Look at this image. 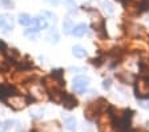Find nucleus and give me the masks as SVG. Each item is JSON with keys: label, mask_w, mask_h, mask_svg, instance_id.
I'll use <instances>...</instances> for the list:
<instances>
[{"label": "nucleus", "mask_w": 149, "mask_h": 132, "mask_svg": "<svg viewBox=\"0 0 149 132\" xmlns=\"http://www.w3.org/2000/svg\"><path fill=\"white\" fill-rule=\"evenodd\" d=\"M104 10L108 13H113V6H112L111 3H108V1H105V3H104Z\"/></svg>", "instance_id": "14"}, {"label": "nucleus", "mask_w": 149, "mask_h": 132, "mask_svg": "<svg viewBox=\"0 0 149 132\" xmlns=\"http://www.w3.org/2000/svg\"><path fill=\"white\" fill-rule=\"evenodd\" d=\"M134 92H136V98H139V99H149V79L140 78L139 80L136 82Z\"/></svg>", "instance_id": "2"}, {"label": "nucleus", "mask_w": 149, "mask_h": 132, "mask_svg": "<svg viewBox=\"0 0 149 132\" xmlns=\"http://www.w3.org/2000/svg\"><path fill=\"white\" fill-rule=\"evenodd\" d=\"M89 84V79L84 78V76H77L73 79V88L79 92H83Z\"/></svg>", "instance_id": "5"}, {"label": "nucleus", "mask_w": 149, "mask_h": 132, "mask_svg": "<svg viewBox=\"0 0 149 132\" xmlns=\"http://www.w3.org/2000/svg\"><path fill=\"white\" fill-rule=\"evenodd\" d=\"M64 124H65V128L68 129V131H74V129H76V120H74V117H72V116L65 117Z\"/></svg>", "instance_id": "10"}, {"label": "nucleus", "mask_w": 149, "mask_h": 132, "mask_svg": "<svg viewBox=\"0 0 149 132\" xmlns=\"http://www.w3.org/2000/svg\"><path fill=\"white\" fill-rule=\"evenodd\" d=\"M71 32H72V35H74V36L80 38V36H83V35L87 32V24H85V23H81V24L74 25L73 29H72Z\"/></svg>", "instance_id": "7"}, {"label": "nucleus", "mask_w": 149, "mask_h": 132, "mask_svg": "<svg viewBox=\"0 0 149 132\" xmlns=\"http://www.w3.org/2000/svg\"><path fill=\"white\" fill-rule=\"evenodd\" d=\"M63 28H64V32L69 34L71 29H73V22H72V19H65L64 23H63Z\"/></svg>", "instance_id": "12"}, {"label": "nucleus", "mask_w": 149, "mask_h": 132, "mask_svg": "<svg viewBox=\"0 0 149 132\" xmlns=\"http://www.w3.org/2000/svg\"><path fill=\"white\" fill-rule=\"evenodd\" d=\"M0 28L3 29V32H9L13 28V20L9 15H0Z\"/></svg>", "instance_id": "4"}, {"label": "nucleus", "mask_w": 149, "mask_h": 132, "mask_svg": "<svg viewBox=\"0 0 149 132\" xmlns=\"http://www.w3.org/2000/svg\"><path fill=\"white\" fill-rule=\"evenodd\" d=\"M92 64H95V66L100 67V66L102 64V61H101V59H93V60H92Z\"/></svg>", "instance_id": "17"}, {"label": "nucleus", "mask_w": 149, "mask_h": 132, "mask_svg": "<svg viewBox=\"0 0 149 132\" xmlns=\"http://www.w3.org/2000/svg\"><path fill=\"white\" fill-rule=\"evenodd\" d=\"M140 107L145 108V110H149V103H146V101H140Z\"/></svg>", "instance_id": "18"}, {"label": "nucleus", "mask_w": 149, "mask_h": 132, "mask_svg": "<svg viewBox=\"0 0 149 132\" xmlns=\"http://www.w3.org/2000/svg\"><path fill=\"white\" fill-rule=\"evenodd\" d=\"M61 103H63V105H64L67 110H72V108H74L76 105H77V100H76V98L72 96V95H69V94L63 95Z\"/></svg>", "instance_id": "6"}, {"label": "nucleus", "mask_w": 149, "mask_h": 132, "mask_svg": "<svg viewBox=\"0 0 149 132\" xmlns=\"http://www.w3.org/2000/svg\"><path fill=\"white\" fill-rule=\"evenodd\" d=\"M19 23L22 25H29L32 23V17L28 13H20L19 15Z\"/></svg>", "instance_id": "11"}, {"label": "nucleus", "mask_w": 149, "mask_h": 132, "mask_svg": "<svg viewBox=\"0 0 149 132\" xmlns=\"http://www.w3.org/2000/svg\"><path fill=\"white\" fill-rule=\"evenodd\" d=\"M107 105H108V103H107L104 99H99L97 101L91 103L89 105H88L87 110H85V115H87L88 119H95V117H96L97 115L107 107Z\"/></svg>", "instance_id": "1"}, {"label": "nucleus", "mask_w": 149, "mask_h": 132, "mask_svg": "<svg viewBox=\"0 0 149 132\" xmlns=\"http://www.w3.org/2000/svg\"><path fill=\"white\" fill-rule=\"evenodd\" d=\"M72 54H73V56L79 57V59H83V57L87 56V51L84 50L83 47H80V45H74L72 48Z\"/></svg>", "instance_id": "8"}, {"label": "nucleus", "mask_w": 149, "mask_h": 132, "mask_svg": "<svg viewBox=\"0 0 149 132\" xmlns=\"http://www.w3.org/2000/svg\"><path fill=\"white\" fill-rule=\"evenodd\" d=\"M35 24H36V27L39 29H45L47 27H48V22H47V19L41 15L37 16V17H35Z\"/></svg>", "instance_id": "9"}, {"label": "nucleus", "mask_w": 149, "mask_h": 132, "mask_svg": "<svg viewBox=\"0 0 149 132\" xmlns=\"http://www.w3.org/2000/svg\"><path fill=\"white\" fill-rule=\"evenodd\" d=\"M47 1H49L51 4H57L59 3V0H47Z\"/></svg>", "instance_id": "19"}, {"label": "nucleus", "mask_w": 149, "mask_h": 132, "mask_svg": "<svg viewBox=\"0 0 149 132\" xmlns=\"http://www.w3.org/2000/svg\"><path fill=\"white\" fill-rule=\"evenodd\" d=\"M112 85V82H111V79H105L104 82H102V88L104 89H109Z\"/></svg>", "instance_id": "15"}, {"label": "nucleus", "mask_w": 149, "mask_h": 132, "mask_svg": "<svg viewBox=\"0 0 149 132\" xmlns=\"http://www.w3.org/2000/svg\"><path fill=\"white\" fill-rule=\"evenodd\" d=\"M59 32L56 31L55 28H52L51 29V32H49V35H48V39H49V41H53V43H56V41L59 40Z\"/></svg>", "instance_id": "13"}, {"label": "nucleus", "mask_w": 149, "mask_h": 132, "mask_svg": "<svg viewBox=\"0 0 149 132\" xmlns=\"http://www.w3.org/2000/svg\"><path fill=\"white\" fill-rule=\"evenodd\" d=\"M63 3L67 4L69 8H74V0H63Z\"/></svg>", "instance_id": "16"}, {"label": "nucleus", "mask_w": 149, "mask_h": 132, "mask_svg": "<svg viewBox=\"0 0 149 132\" xmlns=\"http://www.w3.org/2000/svg\"><path fill=\"white\" fill-rule=\"evenodd\" d=\"M120 1H124V0H120Z\"/></svg>", "instance_id": "20"}, {"label": "nucleus", "mask_w": 149, "mask_h": 132, "mask_svg": "<svg viewBox=\"0 0 149 132\" xmlns=\"http://www.w3.org/2000/svg\"><path fill=\"white\" fill-rule=\"evenodd\" d=\"M7 103H8L9 107H12L13 110H23L28 105V99L25 96H22V95H12V96H9V98L6 99Z\"/></svg>", "instance_id": "3"}]
</instances>
